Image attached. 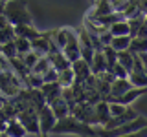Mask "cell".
<instances>
[{"label": "cell", "mask_w": 147, "mask_h": 137, "mask_svg": "<svg viewBox=\"0 0 147 137\" xmlns=\"http://www.w3.org/2000/svg\"><path fill=\"white\" fill-rule=\"evenodd\" d=\"M4 17L7 18L9 26H30L31 24V15L28 11V6L24 0H7L6 9H4Z\"/></svg>", "instance_id": "1"}, {"label": "cell", "mask_w": 147, "mask_h": 137, "mask_svg": "<svg viewBox=\"0 0 147 137\" xmlns=\"http://www.w3.org/2000/svg\"><path fill=\"white\" fill-rule=\"evenodd\" d=\"M52 134H74V135H98V132L94 130L90 124L77 121L74 115H66L63 119H57Z\"/></svg>", "instance_id": "2"}, {"label": "cell", "mask_w": 147, "mask_h": 137, "mask_svg": "<svg viewBox=\"0 0 147 137\" xmlns=\"http://www.w3.org/2000/svg\"><path fill=\"white\" fill-rule=\"evenodd\" d=\"M145 126H147V119L138 115L134 121L125 122V124H119L116 128H110V130H105L103 128L101 132H98V135L99 137H121V135L132 134V132H138V130H142V128H145Z\"/></svg>", "instance_id": "3"}, {"label": "cell", "mask_w": 147, "mask_h": 137, "mask_svg": "<svg viewBox=\"0 0 147 137\" xmlns=\"http://www.w3.org/2000/svg\"><path fill=\"white\" fill-rule=\"evenodd\" d=\"M20 77L9 70H0V93L6 97H15L20 91Z\"/></svg>", "instance_id": "4"}, {"label": "cell", "mask_w": 147, "mask_h": 137, "mask_svg": "<svg viewBox=\"0 0 147 137\" xmlns=\"http://www.w3.org/2000/svg\"><path fill=\"white\" fill-rule=\"evenodd\" d=\"M17 119H18V122H20V124L26 128L28 134H31V135L40 134L39 119H37V112H35V110H31V106H28L26 110H20V112H18V115H17Z\"/></svg>", "instance_id": "5"}, {"label": "cell", "mask_w": 147, "mask_h": 137, "mask_svg": "<svg viewBox=\"0 0 147 137\" xmlns=\"http://www.w3.org/2000/svg\"><path fill=\"white\" fill-rule=\"evenodd\" d=\"M37 119H39V128H40V134H52L55 122H57V119H55L52 108L48 106V104H44V106H40L37 110Z\"/></svg>", "instance_id": "6"}, {"label": "cell", "mask_w": 147, "mask_h": 137, "mask_svg": "<svg viewBox=\"0 0 147 137\" xmlns=\"http://www.w3.org/2000/svg\"><path fill=\"white\" fill-rule=\"evenodd\" d=\"M127 80L131 82L132 88H147V75L142 68V62L138 59V55H134V62H132V70L129 71Z\"/></svg>", "instance_id": "7"}, {"label": "cell", "mask_w": 147, "mask_h": 137, "mask_svg": "<svg viewBox=\"0 0 147 137\" xmlns=\"http://www.w3.org/2000/svg\"><path fill=\"white\" fill-rule=\"evenodd\" d=\"M63 55L68 59V62H76V61H79L81 59V49H79V40H77V33L76 31H72L70 37H68V42L66 46L61 49Z\"/></svg>", "instance_id": "8"}, {"label": "cell", "mask_w": 147, "mask_h": 137, "mask_svg": "<svg viewBox=\"0 0 147 137\" xmlns=\"http://www.w3.org/2000/svg\"><path fill=\"white\" fill-rule=\"evenodd\" d=\"M40 93H42L46 104H50V102H53L55 99H59L63 95V88H61L59 82H48V84L40 86Z\"/></svg>", "instance_id": "9"}, {"label": "cell", "mask_w": 147, "mask_h": 137, "mask_svg": "<svg viewBox=\"0 0 147 137\" xmlns=\"http://www.w3.org/2000/svg\"><path fill=\"white\" fill-rule=\"evenodd\" d=\"M94 119H96V124L105 126L110 121V113H109V102L107 100H98L94 106Z\"/></svg>", "instance_id": "10"}, {"label": "cell", "mask_w": 147, "mask_h": 137, "mask_svg": "<svg viewBox=\"0 0 147 137\" xmlns=\"http://www.w3.org/2000/svg\"><path fill=\"white\" fill-rule=\"evenodd\" d=\"M145 91H147V88H131L129 91H125L121 97H118L114 100H109V102H119V104H123V106H131V104L134 102L136 99H140Z\"/></svg>", "instance_id": "11"}, {"label": "cell", "mask_w": 147, "mask_h": 137, "mask_svg": "<svg viewBox=\"0 0 147 137\" xmlns=\"http://www.w3.org/2000/svg\"><path fill=\"white\" fill-rule=\"evenodd\" d=\"M132 86H131V82H129L127 79H116L110 84V91H109V100H114V99H118V97H121L125 91H129Z\"/></svg>", "instance_id": "12"}, {"label": "cell", "mask_w": 147, "mask_h": 137, "mask_svg": "<svg viewBox=\"0 0 147 137\" xmlns=\"http://www.w3.org/2000/svg\"><path fill=\"white\" fill-rule=\"evenodd\" d=\"M31 51H35L40 57H46L50 53V33H40L39 39L31 40Z\"/></svg>", "instance_id": "13"}, {"label": "cell", "mask_w": 147, "mask_h": 137, "mask_svg": "<svg viewBox=\"0 0 147 137\" xmlns=\"http://www.w3.org/2000/svg\"><path fill=\"white\" fill-rule=\"evenodd\" d=\"M138 117V113L134 112L132 108H129L127 106V110L121 113L119 117H116V119H110V121L105 124L103 128L105 130H110V128H116V126H119V124H125V122H131V121H134V119Z\"/></svg>", "instance_id": "14"}, {"label": "cell", "mask_w": 147, "mask_h": 137, "mask_svg": "<svg viewBox=\"0 0 147 137\" xmlns=\"http://www.w3.org/2000/svg\"><path fill=\"white\" fill-rule=\"evenodd\" d=\"M46 57L50 59V62H52V68L55 71H64V70H68V68L72 66L70 62H68V59L63 55V51H53V53H48Z\"/></svg>", "instance_id": "15"}, {"label": "cell", "mask_w": 147, "mask_h": 137, "mask_svg": "<svg viewBox=\"0 0 147 137\" xmlns=\"http://www.w3.org/2000/svg\"><path fill=\"white\" fill-rule=\"evenodd\" d=\"M4 134H7L9 137H26L28 132L26 128L18 122V119H9V121L6 122V130H4Z\"/></svg>", "instance_id": "16"}, {"label": "cell", "mask_w": 147, "mask_h": 137, "mask_svg": "<svg viewBox=\"0 0 147 137\" xmlns=\"http://www.w3.org/2000/svg\"><path fill=\"white\" fill-rule=\"evenodd\" d=\"M72 29H68V27H63V29H55V31H50V40L57 46L59 49H63L64 46L68 42V37H70Z\"/></svg>", "instance_id": "17"}, {"label": "cell", "mask_w": 147, "mask_h": 137, "mask_svg": "<svg viewBox=\"0 0 147 137\" xmlns=\"http://www.w3.org/2000/svg\"><path fill=\"white\" fill-rule=\"evenodd\" d=\"M48 106L52 108V112H53L55 119H63V117L70 115V106H68V104H66V100H64L63 97L55 99L53 102H50V104H48Z\"/></svg>", "instance_id": "18"}, {"label": "cell", "mask_w": 147, "mask_h": 137, "mask_svg": "<svg viewBox=\"0 0 147 137\" xmlns=\"http://www.w3.org/2000/svg\"><path fill=\"white\" fill-rule=\"evenodd\" d=\"M107 70H109V68H107V62H105L103 53L96 51L94 53V59H92V62H90V73L94 77H98V75H101V73L107 71Z\"/></svg>", "instance_id": "19"}, {"label": "cell", "mask_w": 147, "mask_h": 137, "mask_svg": "<svg viewBox=\"0 0 147 137\" xmlns=\"http://www.w3.org/2000/svg\"><path fill=\"white\" fill-rule=\"evenodd\" d=\"M15 37H22V39H28L31 42V40L39 39L40 33L35 29V27H31V24L30 26H17L15 27Z\"/></svg>", "instance_id": "20"}, {"label": "cell", "mask_w": 147, "mask_h": 137, "mask_svg": "<svg viewBox=\"0 0 147 137\" xmlns=\"http://www.w3.org/2000/svg\"><path fill=\"white\" fill-rule=\"evenodd\" d=\"M110 13H112V9L109 6V0H98L96 6H94V11L90 13L88 18H101V17L110 15Z\"/></svg>", "instance_id": "21"}, {"label": "cell", "mask_w": 147, "mask_h": 137, "mask_svg": "<svg viewBox=\"0 0 147 137\" xmlns=\"http://www.w3.org/2000/svg\"><path fill=\"white\" fill-rule=\"evenodd\" d=\"M107 31L112 37H125L129 35V24H127V20H118L114 24H110L107 27Z\"/></svg>", "instance_id": "22"}, {"label": "cell", "mask_w": 147, "mask_h": 137, "mask_svg": "<svg viewBox=\"0 0 147 137\" xmlns=\"http://www.w3.org/2000/svg\"><path fill=\"white\" fill-rule=\"evenodd\" d=\"M129 46H131V37H129V35H125V37H112L110 48H112L116 53H119V51H127Z\"/></svg>", "instance_id": "23"}, {"label": "cell", "mask_w": 147, "mask_h": 137, "mask_svg": "<svg viewBox=\"0 0 147 137\" xmlns=\"http://www.w3.org/2000/svg\"><path fill=\"white\" fill-rule=\"evenodd\" d=\"M48 70H52V62H50V59L48 57H40L39 61H37V64L33 68L30 70V73H33V75H39V77H42Z\"/></svg>", "instance_id": "24"}, {"label": "cell", "mask_w": 147, "mask_h": 137, "mask_svg": "<svg viewBox=\"0 0 147 137\" xmlns=\"http://www.w3.org/2000/svg\"><path fill=\"white\" fill-rule=\"evenodd\" d=\"M129 51L140 55V53H147V39H140V37H132L131 39V46H129Z\"/></svg>", "instance_id": "25"}, {"label": "cell", "mask_w": 147, "mask_h": 137, "mask_svg": "<svg viewBox=\"0 0 147 137\" xmlns=\"http://www.w3.org/2000/svg\"><path fill=\"white\" fill-rule=\"evenodd\" d=\"M57 82L61 84V88H70V86H74V82H76V77H74L72 68H68V70H64V71H59V79H57Z\"/></svg>", "instance_id": "26"}, {"label": "cell", "mask_w": 147, "mask_h": 137, "mask_svg": "<svg viewBox=\"0 0 147 137\" xmlns=\"http://www.w3.org/2000/svg\"><path fill=\"white\" fill-rule=\"evenodd\" d=\"M132 62H134V53H131L129 49L127 51H119L118 53V64H121L127 71L132 70Z\"/></svg>", "instance_id": "27"}, {"label": "cell", "mask_w": 147, "mask_h": 137, "mask_svg": "<svg viewBox=\"0 0 147 137\" xmlns=\"http://www.w3.org/2000/svg\"><path fill=\"white\" fill-rule=\"evenodd\" d=\"M101 53H103V57H105V62H107V68L110 70V68L114 66V64L118 62V53L114 51L110 46H103L101 48Z\"/></svg>", "instance_id": "28"}, {"label": "cell", "mask_w": 147, "mask_h": 137, "mask_svg": "<svg viewBox=\"0 0 147 137\" xmlns=\"http://www.w3.org/2000/svg\"><path fill=\"white\" fill-rule=\"evenodd\" d=\"M40 59V55H37L35 51H28V53H24V55H20V61H22V64H24V68L28 71L31 70V68L37 64V61Z\"/></svg>", "instance_id": "29"}, {"label": "cell", "mask_w": 147, "mask_h": 137, "mask_svg": "<svg viewBox=\"0 0 147 137\" xmlns=\"http://www.w3.org/2000/svg\"><path fill=\"white\" fill-rule=\"evenodd\" d=\"M15 48H17V57H20V55L31 51V42L28 39H22V37H15Z\"/></svg>", "instance_id": "30"}, {"label": "cell", "mask_w": 147, "mask_h": 137, "mask_svg": "<svg viewBox=\"0 0 147 137\" xmlns=\"http://www.w3.org/2000/svg\"><path fill=\"white\" fill-rule=\"evenodd\" d=\"M11 40H15V27L13 26H6L0 29V46L11 42Z\"/></svg>", "instance_id": "31"}, {"label": "cell", "mask_w": 147, "mask_h": 137, "mask_svg": "<svg viewBox=\"0 0 147 137\" xmlns=\"http://www.w3.org/2000/svg\"><path fill=\"white\" fill-rule=\"evenodd\" d=\"M0 55H2L6 61H9V59L17 57V48H15V40H11V42L0 46Z\"/></svg>", "instance_id": "32"}, {"label": "cell", "mask_w": 147, "mask_h": 137, "mask_svg": "<svg viewBox=\"0 0 147 137\" xmlns=\"http://www.w3.org/2000/svg\"><path fill=\"white\" fill-rule=\"evenodd\" d=\"M144 18L145 17H138V18H132V20H127V24H129V37H131V39L138 35L140 27L144 26Z\"/></svg>", "instance_id": "33"}, {"label": "cell", "mask_w": 147, "mask_h": 137, "mask_svg": "<svg viewBox=\"0 0 147 137\" xmlns=\"http://www.w3.org/2000/svg\"><path fill=\"white\" fill-rule=\"evenodd\" d=\"M109 102V100H107ZM127 110V106H123V104H119V102H109V113H110V119H116L119 117L123 112Z\"/></svg>", "instance_id": "34"}, {"label": "cell", "mask_w": 147, "mask_h": 137, "mask_svg": "<svg viewBox=\"0 0 147 137\" xmlns=\"http://www.w3.org/2000/svg\"><path fill=\"white\" fill-rule=\"evenodd\" d=\"M109 71H110V73L114 75V79H127V75H129V71H127L125 68L121 66V64H118V62L114 64V66L110 68Z\"/></svg>", "instance_id": "35"}, {"label": "cell", "mask_w": 147, "mask_h": 137, "mask_svg": "<svg viewBox=\"0 0 147 137\" xmlns=\"http://www.w3.org/2000/svg\"><path fill=\"white\" fill-rule=\"evenodd\" d=\"M40 79H42V84H48V82H57V79H59V73H57V71H55L53 68H52V70H48V71H46L42 77H40Z\"/></svg>", "instance_id": "36"}, {"label": "cell", "mask_w": 147, "mask_h": 137, "mask_svg": "<svg viewBox=\"0 0 147 137\" xmlns=\"http://www.w3.org/2000/svg\"><path fill=\"white\" fill-rule=\"evenodd\" d=\"M99 42H101V46H110V42H112V35H110L109 31L101 33L99 35Z\"/></svg>", "instance_id": "37"}, {"label": "cell", "mask_w": 147, "mask_h": 137, "mask_svg": "<svg viewBox=\"0 0 147 137\" xmlns=\"http://www.w3.org/2000/svg\"><path fill=\"white\" fill-rule=\"evenodd\" d=\"M121 137H147V126L142 128V130H138V132H132V134H129V135H121Z\"/></svg>", "instance_id": "38"}, {"label": "cell", "mask_w": 147, "mask_h": 137, "mask_svg": "<svg viewBox=\"0 0 147 137\" xmlns=\"http://www.w3.org/2000/svg\"><path fill=\"white\" fill-rule=\"evenodd\" d=\"M138 59H140L142 68H144V71H145V75H147V53H140V55H138Z\"/></svg>", "instance_id": "39"}, {"label": "cell", "mask_w": 147, "mask_h": 137, "mask_svg": "<svg viewBox=\"0 0 147 137\" xmlns=\"http://www.w3.org/2000/svg\"><path fill=\"white\" fill-rule=\"evenodd\" d=\"M6 26H9V22H7V18L6 17H0V29H2V27H6Z\"/></svg>", "instance_id": "40"}, {"label": "cell", "mask_w": 147, "mask_h": 137, "mask_svg": "<svg viewBox=\"0 0 147 137\" xmlns=\"http://www.w3.org/2000/svg\"><path fill=\"white\" fill-rule=\"evenodd\" d=\"M4 9H6V2H0V17L4 15Z\"/></svg>", "instance_id": "41"}, {"label": "cell", "mask_w": 147, "mask_h": 137, "mask_svg": "<svg viewBox=\"0 0 147 137\" xmlns=\"http://www.w3.org/2000/svg\"><path fill=\"white\" fill-rule=\"evenodd\" d=\"M35 137H48V134H37Z\"/></svg>", "instance_id": "42"}, {"label": "cell", "mask_w": 147, "mask_h": 137, "mask_svg": "<svg viewBox=\"0 0 147 137\" xmlns=\"http://www.w3.org/2000/svg\"><path fill=\"white\" fill-rule=\"evenodd\" d=\"M0 137H9L7 134H4V132H2V134H0Z\"/></svg>", "instance_id": "43"}, {"label": "cell", "mask_w": 147, "mask_h": 137, "mask_svg": "<svg viewBox=\"0 0 147 137\" xmlns=\"http://www.w3.org/2000/svg\"><path fill=\"white\" fill-rule=\"evenodd\" d=\"M144 24H145V27H147V15H145V18H144Z\"/></svg>", "instance_id": "44"}, {"label": "cell", "mask_w": 147, "mask_h": 137, "mask_svg": "<svg viewBox=\"0 0 147 137\" xmlns=\"http://www.w3.org/2000/svg\"><path fill=\"white\" fill-rule=\"evenodd\" d=\"M90 2H98V0H90Z\"/></svg>", "instance_id": "45"}, {"label": "cell", "mask_w": 147, "mask_h": 137, "mask_svg": "<svg viewBox=\"0 0 147 137\" xmlns=\"http://www.w3.org/2000/svg\"><path fill=\"white\" fill-rule=\"evenodd\" d=\"M0 2H7V0H0Z\"/></svg>", "instance_id": "46"}]
</instances>
